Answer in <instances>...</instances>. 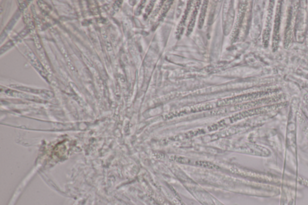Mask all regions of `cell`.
Masks as SVG:
<instances>
[{
  "instance_id": "obj_1",
  "label": "cell",
  "mask_w": 308,
  "mask_h": 205,
  "mask_svg": "<svg viewBox=\"0 0 308 205\" xmlns=\"http://www.w3.org/2000/svg\"><path fill=\"white\" fill-rule=\"evenodd\" d=\"M198 8H199V4H198L196 8H195V10H194V13H192V18L190 20V22L188 28V34H190V32H191L192 28H194L195 20H196V17L197 16V14H198Z\"/></svg>"
},
{
  "instance_id": "obj_2",
  "label": "cell",
  "mask_w": 308,
  "mask_h": 205,
  "mask_svg": "<svg viewBox=\"0 0 308 205\" xmlns=\"http://www.w3.org/2000/svg\"><path fill=\"white\" fill-rule=\"evenodd\" d=\"M206 2H206V4L205 2H204V4L202 8V10H201V14H200V24H199L200 28H201V26H202L203 23L204 22V18H205L206 10V6H207Z\"/></svg>"
}]
</instances>
